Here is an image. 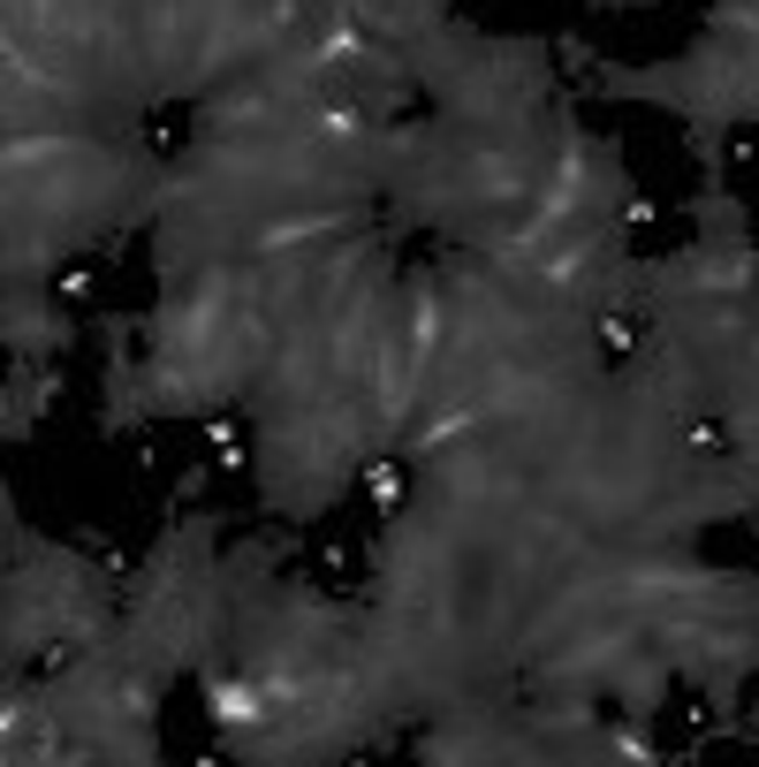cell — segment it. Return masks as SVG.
<instances>
[{
  "instance_id": "1",
  "label": "cell",
  "mask_w": 759,
  "mask_h": 767,
  "mask_svg": "<svg viewBox=\"0 0 759 767\" xmlns=\"http://www.w3.org/2000/svg\"><path fill=\"white\" fill-rule=\"evenodd\" d=\"M266 691H274V684H266ZM266 691H252L244 677H213V684H206V707H213L228 729H252L258 715H266Z\"/></svg>"
},
{
  "instance_id": "2",
  "label": "cell",
  "mask_w": 759,
  "mask_h": 767,
  "mask_svg": "<svg viewBox=\"0 0 759 767\" xmlns=\"http://www.w3.org/2000/svg\"><path fill=\"white\" fill-rule=\"evenodd\" d=\"M365 486H373V502H403V471H387V464L365 471Z\"/></svg>"
}]
</instances>
